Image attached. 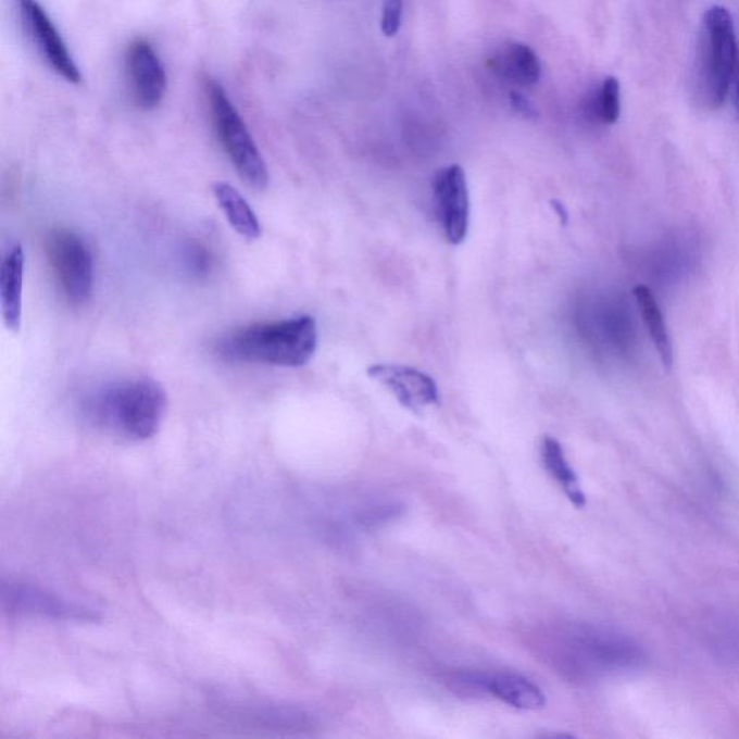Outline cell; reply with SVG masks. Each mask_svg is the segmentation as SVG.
Here are the masks:
<instances>
[{"label":"cell","mask_w":739,"mask_h":739,"mask_svg":"<svg viewBox=\"0 0 739 739\" xmlns=\"http://www.w3.org/2000/svg\"><path fill=\"white\" fill-rule=\"evenodd\" d=\"M542 460L544 468L556 479L571 503L578 509L585 508L587 497H585L583 488L579 486V479L567 462L565 452H563V448L556 439L552 437L543 438Z\"/></svg>","instance_id":"cell-17"},{"label":"cell","mask_w":739,"mask_h":739,"mask_svg":"<svg viewBox=\"0 0 739 739\" xmlns=\"http://www.w3.org/2000/svg\"><path fill=\"white\" fill-rule=\"evenodd\" d=\"M739 68V42L731 13L714 4L703 15L697 55L698 89L711 108H719L729 96Z\"/></svg>","instance_id":"cell-3"},{"label":"cell","mask_w":739,"mask_h":739,"mask_svg":"<svg viewBox=\"0 0 739 739\" xmlns=\"http://www.w3.org/2000/svg\"><path fill=\"white\" fill-rule=\"evenodd\" d=\"M367 374L389 389L409 411L421 412L439 403L437 381L421 369L400 364H373L367 368Z\"/></svg>","instance_id":"cell-10"},{"label":"cell","mask_w":739,"mask_h":739,"mask_svg":"<svg viewBox=\"0 0 739 739\" xmlns=\"http://www.w3.org/2000/svg\"><path fill=\"white\" fill-rule=\"evenodd\" d=\"M3 605L13 614L65 619V622H99V613L85 605L74 604L47 589L22 583H3Z\"/></svg>","instance_id":"cell-7"},{"label":"cell","mask_w":739,"mask_h":739,"mask_svg":"<svg viewBox=\"0 0 739 739\" xmlns=\"http://www.w3.org/2000/svg\"><path fill=\"white\" fill-rule=\"evenodd\" d=\"M632 292H635L641 318H643L647 331H649L651 341H653L655 351H657L660 362H662L663 367L668 372L673 366V346L666 323H664L662 310H660L653 292L647 286H636Z\"/></svg>","instance_id":"cell-16"},{"label":"cell","mask_w":739,"mask_h":739,"mask_svg":"<svg viewBox=\"0 0 739 739\" xmlns=\"http://www.w3.org/2000/svg\"><path fill=\"white\" fill-rule=\"evenodd\" d=\"M188 263L196 274H205L210 270V254L205 252L204 248L193 245L188 253Z\"/></svg>","instance_id":"cell-20"},{"label":"cell","mask_w":739,"mask_h":739,"mask_svg":"<svg viewBox=\"0 0 739 739\" xmlns=\"http://www.w3.org/2000/svg\"><path fill=\"white\" fill-rule=\"evenodd\" d=\"M553 206L556 209V213H559V217L563 218V223H566L567 220V213L566 210L563 209V205L559 201H553Z\"/></svg>","instance_id":"cell-23"},{"label":"cell","mask_w":739,"mask_h":739,"mask_svg":"<svg viewBox=\"0 0 739 739\" xmlns=\"http://www.w3.org/2000/svg\"><path fill=\"white\" fill-rule=\"evenodd\" d=\"M47 252L61 292L74 305L90 299L95 284V262L89 245L72 230H54L48 236Z\"/></svg>","instance_id":"cell-5"},{"label":"cell","mask_w":739,"mask_h":739,"mask_svg":"<svg viewBox=\"0 0 739 739\" xmlns=\"http://www.w3.org/2000/svg\"><path fill=\"white\" fill-rule=\"evenodd\" d=\"M729 96H731L734 109H736L737 117L739 121V68L736 74H734L731 80V87H729Z\"/></svg>","instance_id":"cell-22"},{"label":"cell","mask_w":739,"mask_h":739,"mask_svg":"<svg viewBox=\"0 0 739 739\" xmlns=\"http://www.w3.org/2000/svg\"><path fill=\"white\" fill-rule=\"evenodd\" d=\"M471 688L483 690L500 699L501 702L522 711H538L547 705L543 690L525 676L514 673H468L466 675Z\"/></svg>","instance_id":"cell-12"},{"label":"cell","mask_w":739,"mask_h":739,"mask_svg":"<svg viewBox=\"0 0 739 739\" xmlns=\"http://www.w3.org/2000/svg\"><path fill=\"white\" fill-rule=\"evenodd\" d=\"M403 0H386L381 13V30L386 37H394L402 24Z\"/></svg>","instance_id":"cell-19"},{"label":"cell","mask_w":739,"mask_h":739,"mask_svg":"<svg viewBox=\"0 0 739 739\" xmlns=\"http://www.w3.org/2000/svg\"><path fill=\"white\" fill-rule=\"evenodd\" d=\"M434 198L443 236L451 245H461L468 235L469 193L460 165L447 166L435 175Z\"/></svg>","instance_id":"cell-8"},{"label":"cell","mask_w":739,"mask_h":739,"mask_svg":"<svg viewBox=\"0 0 739 739\" xmlns=\"http://www.w3.org/2000/svg\"><path fill=\"white\" fill-rule=\"evenodd\" d=\"M16 7L22 25L43 61L64 80L78 85L82 82L80 70L46 9L38 0H16Z\"/></svg>","instance_id":"cell-6"},{"label":"cell","mask_w":739,"mask_h":739,"mask_svg":"<svg viewBox=\"0 0 739 739\" xmlns=\"http://www.w3.org/2000/svg\"><path fill=\"white\" fill-rule=\"evenodd\" d=\"M213 191L230 226L245 239H259L262 235L261 223L246 198L227 183H215Z\"/></svg>","instance_id":"cell-15"},{"label":"cell","mask_w":739,"mask_h":739,"mask_svg":"<svg viewBox=\"0 0 739 739\" xmlns=\"http://www.w3.org/2000/svg\"><path fill=\"white\" fill-rule=\"evenodd\" d=\"M25 253L21 246L9 250L0 270V306L3 323L17 333L22 323V290H24Z\"/></svg>","instance_id":"cell-13"},{"label":"cell","mask_w":739,"mask_h":739,"mask_svg":"<svg viewBox=\"0 0 739 739\" xmlns=\"http://www.w3.org/2000/svg\"><path fill=\"white\" fill-rule=\"evenodd\" d=\"M126 68L136 105L142 110L158 108L166 92V73L151 43L145 39L131 42L127 50Z\"/></svg>","instance_id":"cell-9"},{"label":"cell","mask_w":739,"mask_h":739,"mask_svg":"<svg viewBox=\"0 0 739 739\" xmlns=\"http://www.w3.org/2000/svg\"><path fill=\"white\" fill-rule=\"evenodd\" d=\"M512 104L518 113L523 114V116H536L534 105H531L525 97L518 95V92H512Z\"/></svg>","instance_id":"cell-21"},{"label":"cell","mask_w":739,"mask_h":739,"mask_svg":"<svg viewBox=\"0 0 739 739\" xmlns=\"http://www.w3.org/2000/svg\"><path fill=\"white\" fill-rule=\"evenodd\" d=\"M619 91H622L619 82L610 76L602 82L600 89L592 97L593 116L605 125H614L618 121L619 113H622V92Z\"/></svg>","instance_id":"cell-18"},{"label":"cell","mask_w":739,"mask_h":739,"mask_svg":"<svg viewBox=\"0 0 739 739\" xmlns=\"http://www.w3.org/2000/svg\"><path fill=\"white\" fill-rule=\"evenodd\" d=\"M204 91L214 129L237 173L250 187L265 189L270 184V171L235 104L214 78H204Z\"/></svg>","instance_id":"cell-4"},{"label":"cell","mask_w":739,"mask_h":739,"mask_svg":"<svg viewBox=\"0 0 739 739\" xmlns=\"http://www.w3.org/2000/svg\"><path fill=\"white\" fill-rule=\"evenodd\" d=\"M572 651L578 660L597 671H617L636 666L640 651L622 637L597 630H580L572 636Z\"/></svg>","instance_id":"cell-11"},{"label":"cell","mask_w":739,"mask_h":739,"mask_svg":"<svg viewBox=\"0 0 739 739\" xmlns=\"http://www.w3.org/2000/svg\"><path fill=\"white\" fill-rule=\"evenodd\" d=\"M318 327L310 315L249 325L220 338L215 353L230 363L302 367L314 358Z\"/></svg>","instance_id":"cell-1"},{"label":"cell","mask_w":739,"mask_h":739,"mask_svg":"<svg viewBox=\"0 0 739 739\" xmlns=\"http://www.w3.org/2000/svg\"><path fill=\"white\" fill-rule=\"evenodd\" d=\"M492 64L501 77L525 87L535 86L542 74L538 55L525 43H509L492 60Z\"/></svg>","instance_id":"cell-14"},{"label":"cell","mask_w":739,"mask_h":739,"mask_svg":"<svg viewBox=\"0 0 739 739\" xmlns=\"http://www.w3.org/2000/svg\"><path fill=\"white\" fill-rule=\"evenodd\" d=\"M168 399L160 383L140 380L116 383L96 391L85 403L87 419L131 441L155 437L164 421Z\"/></svg>","instance_id":"cell-2"}]
</instances>
